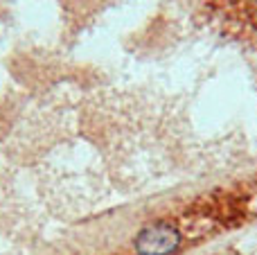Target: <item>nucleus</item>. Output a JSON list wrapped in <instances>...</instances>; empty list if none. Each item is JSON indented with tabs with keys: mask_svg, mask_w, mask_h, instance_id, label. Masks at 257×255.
I'll list each match as a JSON object with an SVG mask.
<instances>
[{
	"mask_svg": "<svg viewBox=\"0 0 257 255\" xmlns=\"http://www.w3.org/2000/svg\"><path fill=\"white\" fill-rule=\"evenodd\" d=\"M181 230L169 221L149 224L136 235L138 255H172L181 246Z\"/></svg>",
	"mask_w": 257,
	"mask_h": 255,
	"instance_id": "obj_1",
	"label": "nucleus"
},
{
	"mask_svg": "<svg viewBox=\"0 0 257 255\" xmlns=\"http://www.w3.org/2000/svg\"><path fill=\"white\" fill-rule=\"evenodd\" d=\"M253 12H255V16H257V0H253Z\"/></svg>",
	"mask_w": 257,
	"mask_h": 255,
	"instance_id": "obj_2",
	"label": "nucleus"
}]
</instances>
